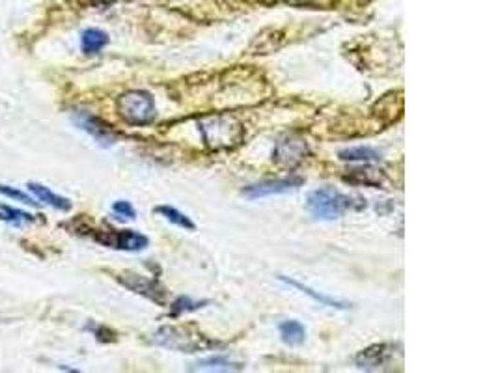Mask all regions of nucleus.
I'll list each match as a JSON object with an SVG mask.
<instances>
[{
  "instance_id": "1",
  "label": "nucleus",
  "mask_w": 498,
  "mask_h": 373,
  "mask_svg": "<svg viewBox=\"0 0 498 373\" xmlns=\"http://www.w3.org/2000/svg\"><path fill=\"white\" fill-rule=\"evenodd\" d=\"M306 207L315 219L334 220L340 219L347 210H362L366 207V202L362 198L344 195L332 187H323L310 193L306 198Z\"/></svg>"
},
{
  "instance_id": "2",
  "label": "nucleus",
  "mask_w": 498,
  "mask_h": 373,
  "mask_svg": "<svg viewBox=\"0 0 498 373\" xmlns=\"http://www.w3.org/2000/svg\"><path fill=\"white\" fill-rule=\"evenodd\" d=\"M154 342L166 349H174L181 353H198L206 349L216 348L219 343L209 340L206 334L195 333L192 328L185 327H163L155 333Z\"/></svg>"
},
{
  "instance_id": "3",
  "label": "nucleus",
  "mask_w": 498,
  "mask_h": 373,
  "mask_svg": "<svg viewBox=\"0 0 498 373\" xmlns=\"http://www.w3.org/2000/svg\"><path fill=\"white\" fill-rule=\"evenodd\" d=\"M118 114L131 125H148L155 120V101L144 90H131L118 98Z\"/></svg>"
},
{
  "instance_id": "4",
  "label": "nucleus",
  "mask_w": 498,
  "mask_h": 373,
  "mask_svg": "<svg viewBox=\"0 0 498 373\" xmlns=\"http://www.w3.org/2000/svg\"><path fill=\"white\" fill-rule=\"evenodd\" d=\"M303 183H304L303 178L265 179V181H260V183L245 187V189H243V195L250 200L265 198V196H272V195H286V193H291V190H295Z\"/></svg>"
},
{
  "instance_id": "5",
  "label": "nucleus",
  "mask_w": 498,
  "mask_h": 373,
  "mask_svg": "<svg viewBox=\"0 0 498 373\" xmlns=\"http://www.w3.org/2000/svg\"><path fill=\"white\" fill-rule=\"evenodd\" d=\"M73 122L77 123L83 131H86L88 134H92L101 146H112L116 142V133H114L112 129L108 127L103 120L86 113V110H75L73 113Z\"/></svg>"
},
{
  "instance_id": "6",
  "label": "nucleus",
  "mask_w": 498,
  "mask_h": 373,
  "mask_svg": "<svg viewBox=\"0 0 498 373\" xmlns=\"http://www.w3.org/2000/svg\"><path fill=\"white\" fill-rule=\"evenodd\" d=\"M95 239L99 243H103L107 246L118 248V251H129V252H139L144 251L148 246V237L142 234H137L133 230H124V231H103L98 234Z\"/></svg>"
},
{
  "instance_id": "7",
  "label": "nucleus",
  "mask_w": 498,
  "mask_h": 373,
  "mask_svg": "<svg viewBox=\"0 0 498 373\" xmlns=\"http://www.w3.org/2000/svg\"><path fill=\"white\" fill-rule=\"evenodd\" d=\"M308 155V148L306 142L301 138L286 137L277 144V148L272 151V159L278 164H286V166H295Z\"/></svg>"
},
{
  "instance_id": "8",
  "label": "nucleus",
  "mask_w": 498,
  "mask_h": 373,
  "mask_svg": "<svg viewBox=\"0 0 498 373\" xmlns=\"http://www.w3.org/2000/svg\"><path fill=\"white\" fill-rule=\"evenodd\" d=\"M394 343H377V345H371V348L364 349L359 357L354 358L357 368L366 369V372L383 368V366L390 362V358L394 357Z\"/></svg>"
},
{
  "instance_id": "9",
  "label": "nucleus",
  "mask_w": 498,
  "mask_h": 373,
  "mask_svg": "<svg viewBox=\"0 0 498 373\" xmlns=\"http://www.w3.org/2000/svg\"><path fill=\"white\" fill-rule=\"evenodd\" d=\"M118 280L125 287H129L131 292L148 297L149 301L165 304V289L155 280H149V278H144V276L140 275H133V272H125V275L118 276Z\"/></svg>"
},
{
  "instance_id": "10",
  "label": "nucleus",
  "mask_w": 498,
  "mask_h": 373,
  "mask_svg": "<svg viewBox=\"0 0 498 373\" xmlns=\"http://www.w3.org/2000/svg\"><path fill=\"white\" fill-rule=\"evenodd\" d=\"M243 364L233 362L230 358L221 357H209V358H202L195 366H190L189 372H241Z\"/></svg>"
},
{
  "instance_id": "11",
  "label": "nucleus",
  "mask_w": 498,
  "mask_h": 373,
  "mask_svg": "<svg viewBox=\"0 0 498 373\" xmlns=\"http://www.w3.org/2000/svg\"><path fill=\"white\" fill-rule=\"evenodd\" d=\"M278 280H280V282H284V284H288V286L297 287L299 292H303L304 295L312 297L313 301H315V302H319V304H323V306H329V308H338V310H347V308H349V304H347V302L336 301V299H330V297H327V295H321V293L313 292L312 287L304 286V284H301V282H297V280H293V278H288V276L280 275V276H278Z\"/></svg>"
},
{
  "instance_id": "12",
  "label": "nucleus",
  "mask_w": 498,
  "mask_h": 373,
  "mask_svg": "<svg viewBox=\"0 0 498 373\" xmlns=\"http://www.w3.org/2000/svg\"><path fill=\"white\" fill-rule=\"evenodd\" d=\"M211 123H213V125H209V127H213L211 129V131H213V137L206 138V142L209 144V146H213V148H228L231 142H237V138L233 137L231 131H239V125H236V127L221 125V118H213Z\"/></svg>"
},
{
  "instance_id": "13",
  "label": "nucleus",
  "mask_w": 498,
  "mask_h": 373,
  "mask_svg": "<svg viewBox=\"0 0 498 373\" xmlns=\"http://www.w3.org/2000/svg\"><path fill=\"white\" fill-rule=\"evenodd\" d=\"M108 45V34L99 28H88L81 36V47L84 54H98Z\"/></svg>"
},
{
  "instance_id": "14",
  "label": "nucleus",
  "mask_w": 498,
  "mask_h": 373,
  "mask_svg": "<svg viewBox=\"0 0 498 373\" xmlns=\"http://www.w3.org/2000/svg\"><path fill=\"white\" fill-rule=\"evenodd\" d=\"M280 338L286 345H291V348H297V345H303L304 340H306V328H304L303 323L295 321V319H289V321H282L280 323Z\"/></svg>"
},
{
  "instance_id": "15",
  "label": "nucleus",
  "mask_w": 498,
  "mask_h": 373,
  "mask_svg": "<svg viewBox=\"0 0 498 373\" xmlns=\"http://www.w3.org/2000/svg\"><path fill=\"white\" fill-rule=\"evenodd\" d=\"M342 161H359V163H379L383 154L379 149L370 148V146H357V148H347L340 151Z\"/></svg>"
},
{
  "instance_id": "16",
  "label": "nucleus",
  "mask_w": 498,
  "mask_h": 373,
  "mask_svg": "<svg viewBox=\"0 0 498 373\" xmlns=\"http://www.w3.org/2000/svg\"><path fill=\"white\" fill-rule=\"evenodd\" d=\"M28 190H30L32 195L36 196L37 200H42V202L52 205V207H57V210H62V211L71 210V202H69V200L62 198V196H57L54 193H51V190L47 189V187H43V185L28 183Z\"/></svg>"
},
{
  "instance_id": "17",
  "label": "nucleus",
  "mask_w": 498,
  "mask_h": 373,
  "mask_svg": "<svg viewBox=\"0 0 498 373\" xmlns=\"http://www.w3.org/2000/svg\"><path fill=\"white\" fill-rule=\"evenodd\" d=\"M155 211H157L159 215L165 217L166 220H170L172 224L180 226V228H185V230H195L196 228L195 222H192L187 215H183L181 211L175 210V207H170V205H159Z\"/></svg>"
},
{
  "instance_id": "18",
  "label": "nucleus",
  "mask_w": 498,
  "mask_h": 373,
  "mask_svg": "<svg viewBox=\"0 0 498 373\" xmlns=\"http://www.w3.org/2000/svg\"><path fill=\"white\" fill-rule=\"evenodd\" d=\"M0 220L10 222V224H25V222H34V215L16 210V207H10V205L0 204Z\"/></svg>"
},
{
  "instance_id": "19",
  "label": "nucleus",
  "mask_w": 498,
  "mask_h": 373,
  "mask_svg": "<svg viewBox=\"0 0 498 373\" xmlns=\"http://www.w3.org/2000/svg\"><path fill=\"white\" fill-rule=\"evenodd\" d=\"M204 304H207V302L206 301L196 302V301H190L189 297H180V299H175V302L172 304V316H180V314L183 312H195V310L202 308Z\"/></svg>"
},
{
  "instance_id": "20",
  "label": "nucleus",
  "mask_w": 498,
  "mask_h": 373,
  "mask_svg": "<svg viewBox=\"0 0 498 373\" xmlns=\"http://www.w3.org/2000/svg\"><path fill=\"white\" fill-rule=\"evenodd\" d=\"M0 195L8 196V198L19 200V202H23V204H32V205L37 204V202H34V200H32L28 195L21 193V190L11 189V187H8V185H0Z\"/></svg>"
},
{
  "instance_id": "21",
  "label": "nucleus",
  "mask_w": 498,
  "mask_h": 373,
  "mask_svg": "<svg viewBox=\"0 0 498 373\" xmlns=\"http://www.w3.org/2000/svg\"><path fill=\"white\" fill-rule=\"evenodd\" d=\"M112 210H114V213H118V215H122V217H127V219H134V215H137L133 210V205L129 204V202H125V200H118V202H114Z\"/></svg>"
}]
</instances>
